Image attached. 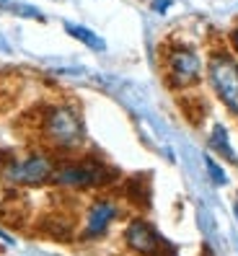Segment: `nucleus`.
Returning a JSON list of instances; mask_svg holds the SVG:
<instances>
[{
	"label": "nucleus",
	"instance_id": "1",
	"mask_svg": "<svg viewBox=\"0 0 238 256\" xmlns=\"http://www.w3.org/2000/svg\"><path fill=\"white\" fill-rule=\"evenodd\" d=\"M39 132H42L44 142L54 150H60V153H76L86 142L83 114L70 101L44 106L42 116H39Z\"/></svg>",
	"mask_w": 238,
	"mask_h": 256
},
{
	"label": "nucleus",
	"instance_id": "3",
	"mask_svg": "<svg viewBox=\"0 0 238 256\" xmlns=\"http://www.w3.org/2000/svg\"><path fill=\"white\" fill-rule=\"evenodd\" d=\"M116 176L114 168H109L104 160L83 158V160H65L57 163L52 184L62 189H94V186H106Z\"/></svg>",
	"mask_w": 238,
	"mask_h": 256
},
{
	"label": "nucleus",
	"instance_id": "2",
	"mask_svg": "<svg viewBox=\"0 0 238 256\" xmlns=\"http://www.w3.org/2000/svg\"><path fill=\"white\" fill-rule=\"evenodd\" d=\"M207 83L218 101L226 106L233 116H238V57L233 50H212L207 57Z\"/></svg>",
	"mask_w": 238,
	"mask_h": 256
},
{
	"label": "nucleus",
	"instance_id": "5",
	"mask_svg": "<svg viewBox=\"0 0 238 256\" xmlns=\"http://www.w3.org/2000/svg\"><path fill=\"white\" fill-rule=\"evenodd\" d=\"M54 168H57L54 156L44 153V150H34V153L21 156V158L13 156L6 168H0V176L16 186H42L52 182Z\"/></svg>",
	"mask_w": 238,
	"mask_h": 256
},
{
	"label": "nucleus",
	"instance_id": "9",
	"mask_svg": "<svg viewBox=\"0 0 238 256\" xmlns=\"http://www.w3.org/2000/svg\"><path fill=\"white\" fill-rule=\"evenodd\" d=\"M65 32L72 36V39H78L83 47H88V50H94V52H104L106 50V42H104L96 32H91L88 26H80V24H65Z\"/></svg>",
	"mask_w": 238,
	"mask_h": 256
},
{
	"label": "nucleus",
	"instance_id": "15",
	"mask_svg": "<svg viewBox=\"0 0 238 256\" xmlns=\"http://www.w3.org/2000/svg\"><path fill=\"white\" fill-rule=\"evenodd\" d=\"M0 6H10V0H0Z\"/></svg>",
	"mask_w": 238,
	"mask_h": 256
},
{
	"label": "nucleus",
	"instance_id": "4",
	"mask_svg": "<svg viewBox=\"0 0 238 256\" xmlns=\"http://www.w3.org/2000/svg\"><path fill=\"white\" fill-rule=\"evenodd\" d=\"M163 65H166V80L176 91H186V88L197 86L202 72H204V60L200 52L189 44H168L163 52Z\"/></svg>",
	"mask_w": 238,
	"mask_h": 256
},
{
	"label": "nucleus",
	"instance_id": "11",
	"mask_svg": "<svg viewBox=\"0 0 238 256\" xmlns=\"http://www.w3.org/2000/svg\"><path fill=\"white\" fill-rule=\"evenodd\" d=\"M10 8H13V13H18V16H24V18L44 21V13H42L39 8H34V6H26V3H21V6H10Z\"/></svg>",
	"mask_w": 238,
	"mask_h": 256
},
{
	"label": "nucleus",
	"instance_id": "13",
	"mask_svg": "<svg viewBox=\"0 0 238 256\" xmlns=\"http://www.w3.org/2000/svg\"><path fill=\"white\" fill-rule=\"evenodd\" d=\"M230 50H233V54L238 57V24H236V28L230 32Z\"/></svg>",
	"mask_w": 238,
	"mask_h": 256
},
{
	"label": "nucleus",
	"instance_id": "6",
	"mask_svg": "<svg viewBox=\"0 0 238 256\" xmlns=\"http://www.w3.org/2000/svg\"><path fill=\"white\" fill-rule=\"evenodd\" d=\"M119 215V207L114 200L109 197H101V200H94L86 210V222H83V236L86 238H98L109 230V225L116 220Z\"/></svg>",
	"mask_w": 238,
	"mask_h": 256
},
{
	"label": "nucleus",
	"instance_id": "10",
	"mask_svg": "<svg viewBox=\"0 0 238 256\" xmlns=\"http://www.w3.org/2000/svg\"><path fill=\"white\" fill-rule=\"evenodd\" d=\"M204 168H207V174H210V178H212L215 186H226V184H228V174L222 171V166H220L212 156H204Z\"/></svg>",
	"mask_w": 238,
	"mask_h": 256
},
{
	"label": "nucleus",
	"instance_id": "7",
	"mask_svg": "<svg viewBox=\"0 0 238 256\" xmlns=\"http://www.w3.org/2000/svg\"><path fill=\"white\" fill-rule=\"evenodd\" d=\"M124 240H127V246L140 256H158L160 248L166 246L148 220H132L124 230Z\"/></svg>",
	"mask_w": 238,
	"mask_h": 256
},
{
	"label": "nucleus",
	"instance_id": "14",
	"mask_svg": "<svg viewBox=\"0 0 238 256\" xmlns=\"http://www.w3.org/2000/svg\"><path fill=\"white\" fill-rule=\"evenodd\" d=\"M233 215H236V220H238V202L233 204Z\"/></svg>",
	"mask_w": 238,
	"mask_h": 256
},
{
	"label": "nucleus",
	"instance_id": "12",
	"mask_svg": "<svg viewBox=\"0 0 238 256\" xmlns=\"http://www.w3.org/2000/svg\"><path fill=\"white\" fill-rule=\"evenodd\" d=\"M174 6V0H153V10L156 13H166Z\"/></svg>",
	"mask_w": 238,
	"mask_h": 256
},
{
	"label": "nucleus",
	"instance_id": "8",
	"mask_svg": "<svg viewBox=\"0 0 238 256\" xmlns=\"http://www.w3.org/2000/svg\"><path fill=\"white\" fill-rule=\"evenodd\" d=\"M210 148L215 150L218 156H222L226 160H230L233 166H238V156H236V150L230 145V134H228V127L222 124V122H215L210 127Z\"/></svg>",
	"mask_w": 238,
	"mask_h": 256
}]
</instances>
